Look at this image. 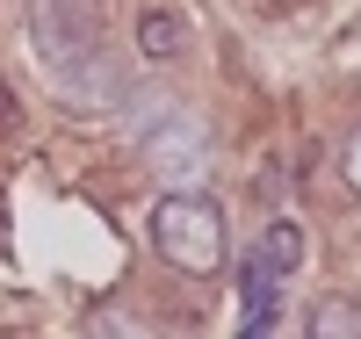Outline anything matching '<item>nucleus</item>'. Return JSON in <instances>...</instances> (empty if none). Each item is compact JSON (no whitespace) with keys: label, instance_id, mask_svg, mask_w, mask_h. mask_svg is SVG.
Returning <instances> with one entry per match:
<instances>
[{"label":"nucleus","instance_id":"obj_1","mask_svg":"<svg viewBox=\"0 0 361 339\" xmlns=\"http://www.w3.org/2000/svg\"><path fill=\"white\" fill-rule=\"evenodd\" d=\"M152 253L166 260V267H180V274H217L224 267V209L209 202L202 188H166V202L152 209Z\"/></svg>","mask_w":361,"mask_h":339},{"label":"nucleus","instance_id":"obj_2","mask_svg":"<svg viewBox=\"0 0 361 339\" xmlns=\"http://www.w3.org/2000/svg\"><path fill=\"white\" fill-rule=\"evenodd\" d=\"M102 29H109L102 0H37L29 8V44H37V58L51 73L87 58V51H102Z\"/></svg>","mask_w":361,"mask_h":339},{"label":"nucleus","instance_id":"obj_3","mask_svg":"<svg viewBox=\"0 0 361 339\" xmlns=\"http://www.w3.org/2000/svg\"><path fill=\"white\" fill-rule=\"evenodd\" d=\"M137 152H145V166H152L166 188H202V180H209V123L202 116L152 123V130L137 137Z\"/></svg>","mask_w":361,"mask_h":339},{"label":"nucleus","instance_id":"obj_4","mask_svg":"<svg viewBox=\"0 0 361 339\" xmlns=\"http://www.w3.org/2000/svg\"><path fill=\"white\" fill-rule=\"evenodd\" d=\"M58 101H66L73 116H109V109H130V80H123V66L116 58H102V51H87V58H73V66H58Z\"/></svg>","mask_w":361,"mask_h":339},{"label":"nucleus","instance_id":"obj_5","mask_svg":"<svg viewBox=\"0 0 361 339\" xmlns=\"http://www.w3.org/2000/svg\"><path fill=\"white\" fill-rule=\"evenodd\" d=\"M275 282H282V274L267 267V253L253 245V253H246V332H267V325H275Z\"/></svg>","mask_w":361,"mask_h":339},{"label":"nucleus","instance_id":"obj_6","mask_svg":"<svg viewBox=\"0 0 361 339\" xmlns=\"http://www.w3.org/2000/svg\"><path fill=\"white\" fill-rule=\"evenodd\" d=\"M180 44H188V22L173 8H145L137 15V51L145 58H180Z\"/></svg>","mask_w":361,"mask_h":339},{"label":"nucleus","instance_id":"obj_7","mask_svg":"<svg viewBox=\"0 0 361 339\" xmlns=\"http://www.w3.org/2000/svg\"><path fill=\"white\" fill-rule=\"evenodd\" d=\"M260 253H267V267H275V274H296V267H304V231H296L289 217H275V224H267V238H260Z\"/></svg>","mask_w":361,"mask_h":339},{"label":"nucleus","instance_id":"obj_8","mask_svg":"<svg viewBox=\"0 0 361 339\" xmlns=\"http://www.w3.org/2000/svg\"><path fill=\"white\" fill-rule=\"evenodd\" d=\"M354 332H361V303H347V296H325L311 311V339H354Z\"/></svg>","mask_w":361,"mask_h":339},{"label":"nucleus","instance_id":"obj_9","mask_svg":"<svg viewBox=\"0 0 361 339\" xmlns=\"http://www.w3.org/2000/svg\"><path fill=\"white\" fill-rule=\"evenodd\" d=\"M340 173H347V188H354V202H361V130L340 144Z\"/></svg>","mask_w":361,"mask_h":339}]
</instances>
